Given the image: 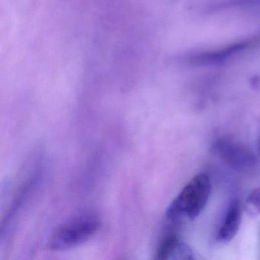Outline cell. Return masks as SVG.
Returning <instances> with one entry per match:
<instances>
[{
    "instance_id": "1",
    "label": "cell",
    "mask_w": 260,
    "mask_h": 260,
    "mask_svg": "<svg viewBox=\"0 0 260 260\" xmlns=\"http://www.w3.org/2000/svg\"><path fill=\"white\" fill-rule=\"evenodd\" d=\"M211 191L209 176L206 173L196 175L167 208V219L170 221H176L183 216L191 220L196 218L208 203Z\"/></svg>"
},
{
    "instance_id": "2",
    "label": "cell",
    "mask_w": 260,
    "mask_h": 260,
    "mask_svg": "<svg viewBox=\"0 0 260 260\" xmlns=\"http://www.w3.org/2000/svg\"><path fill=\"white\" fill-rule=\"evenodd\" d=\"M260 46V32L214 49L187 53L181 61L193 68H217L228 64Z\"/></svg>"
},
{
    "instance_id": "3",
    "label": "cell",
    "mask_w": 260,
    "mask_h": 260,
    "mask_svg": "<svg viewBox=\"0 0 260 260\" xmlns=\"http://www.w3.org/2000/svg\"><path fill=\"white\" fill-rule=\"evenodd\" d=\"M100 222L93 214L79 216L57 228L48 242L51 250L76 247L92 238L100 229Z\"/></svg>"
},
{
    "instance_id": "4",
    "label": "cell",
    "mask_w": 260,
    "mask_h": 260,
    "mask_svg": "<svg viewBox=\"0 0 260 260\" xmlns=\"http://www.w3.org/2000/svg\"><path fill=\"white\" fill-rule=\"evenodd\" d=\"M214 150L230 167L240 172L252 170L257 159L250 150L235 141L220 138L214 144Z\"/></svg>"
},
{
    "instance_id": "5",
    "label": "cell",
    "mask_w": 260,
    "mask_h": 260,
    "mask_svg": "<svg viewBox=\"0 0 260 260\" xmlns=\"http://www.w3.org/2000/svg\"><path fill=\"white\" fill-rule=\"evenodd\" d=\"M242 220V209L239 200L231 202L226 211L223 223L219 229L217 240L223 243L231 241L240 229Z\"/></svg>"
},
{
    "instance_id": "6",
    "label": "cell",
    "mask_w": 260,
    "mask_h": 260,
    "mask_svg": "<svg viewBox=\"0 0 260 260\" xmlns=\"http://www.w3.org/2000/svg\"><path fill=\"white\" fill-rule=\"evenodd\" d=\"M260 0H211L207 5L208 12L221 11L223 10L259 5Z\"/></svg>"
},
{
    "instance_id": "7",
    "label": "cell",
    "mask_w": 260,
    "mask_h": 260,
    "mask_svg": "<svg viewBox=\"0 0 260 260\" xmlns=\"http://www.w3.org/2000/svg\"><path fill=\"white\" fill-rule=\"evenodd\" d=\"M180 243L179 236L176 233L172 232L167 234L159 243V247L156 251V258L159 259L173 258Z\"/></svg>"
},
{
    "instance_id": "8",
    "label": "cell",
    "mask_w": 260,
    "mask_h": 260,
    "mask_svg": "<svg viewBox=\"0 0 260 260\" xmlns=\"http://www.w3.org/2000/svg\"><path fill=\"white\" fill-rule=\"evenodd\" d=\"M244 209L249 217H256L260 215V187L249 193L245 202Z\"/></svg>"
},
{
    "instance_id": "9",
    "label": "cell",
    "mask_w": 260,
    "mask_h": 260,
    "mask_svg": "<svg viewBox=\"0 0 260 260\" xmlns=\"http://www.w3.org/2000/svg\"><path fill=\"white\" fill-rule=\"evenodd\" d=\"M258 150H259V151H260V138H258Z\"/></svg>"
}]
</instances>
